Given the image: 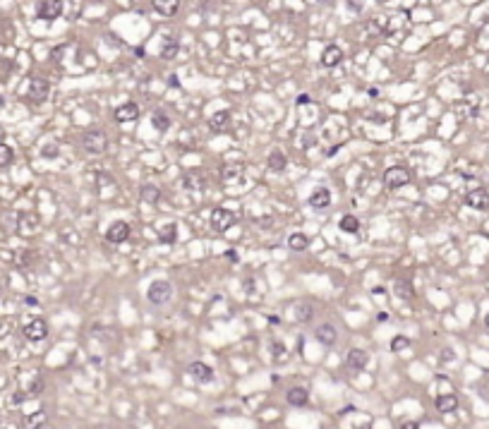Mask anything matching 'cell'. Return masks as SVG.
I'll list each match as a JSON object with an SVG mask.
<instances>
[{"label": "cell", "instance_id": "obj_1", "mask_svg": "<svg viewBox=\"0 0 489 429\" xmlns=\"http://www.w3.org/2000/svg\"><path fill=\"white\" fill-rule=\"evenodd\" d=\"M82 146L91 156L106 154V149H108V134L103 132L101 127H91V130H87V132L82 134Z\"/></svg>", "mask_w": 489, "mask_h": 429}, {"label": "cell", "instance_id": "obj_2", "mask_svg": "<svg viewBox=\"0 0 489 429\" xmlns=\"http://www.w3.org/2000/svg\"><path fill=\"white\" fill-rule=\"evenodd\" d=\"M146 300L151 302L153 307H163V305H168L171 300H173V286H171V281H153L151 286L146 288Z\"/></svg>", "mask_w": 489, "mask_h": 429}, {"label": "cell", "instance_id": "obj_3", "mask_svg": "<svg viewBox=\"0 0 489 429\" xmlns=\"http://www.w3.org/2000/svg\"><path fill=\"white\" fill-rule=\"evenodd\" d=\"M410 182V170L408 168H403V165H391V168H386V173H384V185L391 189H398V187H405Z\"/></svg>", "mask_w": 489, "mask_h": 429}, {"label": "cell", "instance_id": "obj_4", "mask_svg": "<svg viewBox=\"0 0 489 429\" xmlns=\"http://www.w3.org/2000/svg\"><path fill=\"white\" fill-rule=\"evenodd\" d=\"M235 223V213L230 209H223V206H216L211 211V228L216 233H226Z\"/></svg>", "mask_w": 489, "mask_h": 429}, {"label": "cell", "instance_id": "obj_5", "mask_svg": "<svg viewBox=\"0 0 489 429\" xmlns=\"http://www.w3.org/2000/svg\"><path fill=\"white\" fill-rule=\"evenodd\" d=\"M367 364H370V355H367L365 350H360V348L348 350V355H346V369H348V372L360 374V372H365Z\"/></svg>", "mask_w": 489, "mask_h": 429}, {"label": "cell", "instance_id": "obj_6", "mask_svg": "<svg viewBox=\"0 0 489 429\" xmlns=\"http://www.w3.org/2000/svg\"><path fill=\"white\" fill-rule=\"evenodd\" d=\"M63 15V3L60 0H44L36 5V17L44 20V22H53Z\"/></svg>", "mask_w": 489, "mask_h": 429}, {"label": "cell", "instance_id": "obj_7", "mask_svg": "<svg viewBox=\"0 0 489 429\" xmlns=\"http://www.w3.org/2000/svg\"><path fill=\"white\" fill-rule=\"evenodd\" d=\"M48 91H51V84H48L46 79H41V77L29 79V89H27L29 101H34V103H44V101L48 99Z\"/></svg>", "mask_w": 489, "mask_h": 429}, {"label": "cell", "instance_id": "obj_8", "mask_svg": "<svg viewBox=\"0 0 489 429\" xmlns=\"http://www.w3.org/2000/svg\"><path fill=\"white\" fill-rule=\"evenodd\" d=\"M465 206L475 211H487L489 209V189L484 187H477V189H470L465 194Z\"/></svg>", "mask_w": 489, "mask_h": 429}, {"label": "cell", "instance_id": "obj_9", "mask_svg": "<svg viewBox=\"0 0 489 429\" xmlns=\"http://www.w3.org/2000/svg\"><path fill=\"white\" fill-rule=\"evenodd\" d=\"M22 331H24V338H27V341L39 343L48 336V324H46L44 319H32L29 324H24Z\"/></svg>", "mask_w": 489, "mask_h": 429}, {"label": "cell", "instance_id": "obj_10", "mask_svg": "<svg viewBox=\"0 0 489 429\" xmlns=\"http://www.w3.org/2000/svg\"><path fill=\"white\" fill-rule=\"evenodd\" d=\"M127 238H130V226H127L125 221L110 223V228L106 231V240H108L110 245H122Z\"/></svg>", "mask_w": 489, "mask_h": 429}, {"label": "cell", "instance_id": "obj_11", "mask_svg": "<svg viewBox=\"0 0 489 429\" xmlns=\"http://www.w3.org/2000/svg\"><path fill=\"white\" fill-rule=\"evenodd\" d=\"M187 374L192 376L195 381H199V384H209V381H214V369H211L207 362H190Z\"/></svg>", "mask_w": 489, "mask_h": 429}, {"label": "cell", "instance_id": "obj_12", "mask_svg": "<svg viewBox=\"0 0 489 429\" xmlns=\"http://www.w3.org/2000/svg\"><path fill=\"white\" fill-rule=\"evenodd\" d=\"M314 338L321 343V345L331 348V345L338 341V329L334 326V324H319V326L314 329Z\"/></svg>", "mask_w": 489, "mask_h": 429}, {"label": "cell", "instance_id": "obj_13", "mask_svg": "<svg viewBox=\"0 0 489 429\" xmlns=\"http://www.w3.org/2000/svg\"><path fill=\"white\" fill-rule=\"evenodd\" d=\"M113 118L118 122H132L139 118V106L134 103V101H127V103H122L118 108L113 110Z\"/></svg>", "mask_w": 489, "mask_h": 429}, {"label": "cell", "instance_id": "obj_14", "mask_svg": "<svg viewBox=\"0 0 489 429\" xmlns=\"http://www.w3.org/2000/svg\"><path fill=\"white\" fill-rule=\"evenodd\" d=\"M309 206L312 209H329L331 206V189L329 187H316L309 194Z\"/></svg>", "mask_w": 489, "mask_h": 429}, {"label": "cell", "instance_id": "obj_15", "mask_svg": "<svg viewBox=\"0 0 489 429\" xmlns=\"http://www.w3.org/2000/svg\"><path fill=\"white\" fill-rule=\"evenodd\" d=\"M285 400H288V405H293V407H304L309 403V391L302 388V386H293L285 393Z\"/></svg>", "mask_w": 489, "mask_h": 429}, {"label": "cell", "instance_id": "obj_16", "mask_svg": "<svg viewBox=\"0 0 489 429\" xmlns=\"http://www.w3.org/2000/svg\"><path fill=\"white\" fill-rule=\"evenodd\" d=\"M341 60H343V51L338 46L331 44L321 51V65L324 67H336V65H341Z\"/></svg>", "mask_w": 489, "mask_h": 429}, {"label": "cell", "instance_id": "obj_17", "mask_svg": "<svg viewBox=\"0 0 489 429\" xmlns=\"http://www.w3.org/2000/svg\"><path fill=\"white\" fill-rule=\"evenodd\" d=\"M434 407L439 412H453L458 407V396L456 393H441L434 398Z\"/></svg>", "mask_w": 489, "mask_h": 429}, {"label": "cell", "instance_id": "obj_18", "mask_svg": "<svg viewBox=\"0 0 489 429\" xmlns=\"http://www.w3.org/2000/svg\"><path fill=\"white\" fill-rule=\"evenodd\" d=\"M393 293H396V297L398 300H403V302H410L415 295V290L413 286H410V281H405V278H398L396 283H393Z\"/></svg>", "mask_w": 489, "mask_h": 429}, {"label": "cell", "instance_id": "obj_19", "mask_svg": "<svg viewBox=\"0 0 489 429\" xmlns=\"http://www.w3.org/2000/svg\"><path fill=\"white\" fill-rule=\"evenodd\" d=\"M24 427L27 429H46L48 427V415H46V410H36V412H32V415H27Z\"/></svg>", "mask_w": 489, "mask_h": 429}, {"label": "cell", "instance_id": "obj_20", "mask_svg": "<svg viewBox=\"0 0 489 429\" xmlns=\"http://www.w3.org/2000/svg\"><path fill=\"white\" fill-rule=\"evenodd\" d=\"M151 5H153V10L158 12V15H163V17H173L175 12H178V8H180L178 0H153Z\"/></svg>", "mask_w": 489, "mask_h": 429}, {"label": "cell", "instance_id": "obj_21", "mask_svg": "<svg viewBox=\"0 0 489 429\" xmlns=\"http://www.w3.org/2000/svg\"><path fill=\"white\" fill-rule=\"evenodd\" d=\"M139 199L144 204H158V199H161V192L156 185H141L139 187Z\"/></svg>", "mask_w": 489, "mask_h": 429}, {"label": "cell", "instance_id": "obj_22", "mask_svg": "<svg viewBox=\"0 0 489 429\" xmlns=\"http://www.w3.org/2000/svg\"><path fill=\"white\" fill-rule=\"evenodd\" d=\"M209 125H211L216 132L226 130V127L230 125V113H228V110H218V113H214V115H211V120H209Z\"/></svg>", "mask_w": 489, "mask_h": 429}, {"label": "cell", "instance_id": "obj_23", "mask_svg": "<svg viewBox=\"0 0 489 429\" xmlns=\"http://www.w3.org/2000/svg\"><path fill=\"white\" fill-rule=\"evenodd\" d=\"M338 228H341V233H348V235H355V233L360 231V221L353 216V213H346L343 219H341V223H338Z\"/></svg>", "mask_w": 489, "mask_h": 429}, {"label": "cell", "instance_id": "obj_24", "mask_svg": "<svg viewBox=\"0 0 489 429\" xmlns=\"http://www.w3.org/2000/svg\"><path fill=\"white\" fill-rule=\"evenodd\" d=\"M307 245H309V238H307L304 233H293V235L288 238V247H290L293 252H302V250H307Z\"/></svg>", "mask_w": 489, "mask_h": 429}, {"label": "cell", "instance_id": "obj_25", "mask_svg": "<svg viewBox=\"0 0 489 429\" xmlns=\"http://www.w3.org/2000/svg\"><path fill=\"white\" fill-rule=\"evenodd\" d=\"M151 125L158 130V132H166V130L171 127V118H168V113H163V110H153V113H151Z\"/></svg>", "mask_w": 489, "mask_h": 429}, {"label": "cell", "instance_id": "obj_26", "mask_svg": "<svg viewBox=\"0 0 489 429\" xmlns=\"http://www.w3.org/2000/svg\"><path fill=\"white\" fill-rule=\"evenodd\" d=\"M175 238H178V226L175 223H168L158 231V242H163V245H173Z\"/></svg>", "mask_w": 489, "mask_h": 429}, {"label": "cell", "instance_id": "obj_27", "mask_svg": "<svg viewBox=\"0 0 489 429\" xmlns=\"http://www.w3.org/2000/svg\"><path fill=\"white\" fill-rule=\"evenodd\" d=\"M266 163H269V168H271L273 173H281L283 168L288 165V158L283 156V151H271V154H269V161H266Z\"/></svg>", "mask_w": 489, "mask_h": 429}, {"label": "cell", "instance_id": "obj_28", "mask_svg": "<svg viewBox=\"0 0 489 429\" xmlns=\"http://www.w3.org/2000/svg\"><path fill=\"white\" fill-rule=\"evenodd\" d=\"M312 317H314V307L312 305H297V309H295V319L300 321V324H309L312 321Z\"/></svg>", "mask_w": 489, "mask_h": 429}, {"label": "cell", "instance_id": "obj_29", "mask_svg": "<svg viewBox=\"0 0 489 429\" xmlns=\"http://www.w3.org/2000/svg\"><path fill=\"white\" fill-rule=\"evenodd\" d=\"M15 161V151H12L10 144H0V168L10 165Z\"/></svg>", "mask_w": 489, "mask_h": 429}, {"label": "cell", "instance_id": "obj_30", "mask_svg": "<svg viewBox=\"0 0 489 429\" xmlns=\"http://www.w3.org/2000/svg\"><path fill=\"white\" fill-rule=\"evenodd\" d=\"M389 348H391V352H401V350H405V348H410V338H408V336H403V333H401V336H393Z\"/></svg>", "mask_w": 489, "mask_h": 429}, {"label": "cell", "instance_id": "obj_31", "mask_svg": "<svg viewBox=\"0 0 489 429\" xmlns=\"http://www.w3.org/2000/svg\"><path fill=\"white\" fill-rule=\"evenodd\" d=\"M178 51H180V46H178V41H171V44H163V48H161V60H173L175 55H178Z\"/></svg>", "mask_w": 489, "mask_h": 429}, {"label": "cell", "instance_id": "obj_32", "mask_svg": "<svg viewBox=\"0 0 489 429\" xmlns=\"http://www.w3.org/2000/svg\"><path fill=\"white\" fill-rule=\"evenodd\" d=\"M183 182H185V185H183V187H190V189H199V187H202V185H204V177H202V175H195V173H190V175H187L185 180H183Z\"/></svg>", "mask_w": 489, "mask_h": 429}, {"label": "cell", "instance_id": "obj_33", "mask_svg": "<svg viewBox=\"0 0 489 429\" xmlns=\"http://www.w3.org/2000/svg\"><path fill=\"white\" fill-rule=\"evenodd\" d=\"M271 352H273V360H276V362L285 360V355H288L285 345H283V343H278V341H273V343H271Z\"/></svg>", "mask_w": 489, "mask_h": 429}, {"label": "cell", "instance_id": "obj_34", "mask_svg": "<svg viewBox=\"0 0 489 429\" xmlns=\"http://www.w3.org/2000/svg\"><path fill=\"white\" fill-rule=\"evenodd\" d=\"M58 154H60V149H58L55 144H46L44 149H41V156H44V158H55Z\"/></svg>", "mask_w": 489, "mask_h": 429}, {"label": "cell", "instance_id": "obj_35", "mask_svg": "<svg viewBox=\"0 0 489 429\" xmlns=\"http://www.w3.org/2000/svg\"><path fill=\"white\" fill-rule=\"evenodd\" d=\"M240 173L238 165H228V168H223V180H230V177H235Z\"/></svg>", "mask_w": 489, "mask_h": 429}, {"label": "cell", "instance_id": "obj_36", "mask_svg": "<svg viewBox=\"0 0 489 429\" xmlns=\"http://www.w3.org/2000/svg\"><path fill=\"white\" fill-rule=\"evenodd\" d=\"M453 357H456L453 348H444V350H441V360H444V362H453Z\"/></svg>", "mask_w": 489, "mask_h": 429}, {"label": "cell", "instance_id": "obj_37", "mask_svg": "<svg viewBox=\"0 0 489 429\" xmlns=\"http://www.w3.org/2000/svg\"><path fill=\"white\" fill-rule=\"evenodd\" d=\"M309 101H312V99H309V94H300V96L295 99V103H297V106H307Z\"/></svg>", "mask_w": 489, "mask_h": 429}, {"label": "cell", "instance_id": "obj_38", "mask_svg": "<svg viewBox=\"0 0 489 429\" xmlns=\"http://www.w3.org/2000/svg\"><path fill=\"white\" fill-rule=\"evenodd\" d=\"M401 429H420V424H417L415 419H405V422L401 424Z\"/></svg>", "mask_w": 489, "mask_h": 429}, {"label": "cell", "instance_id": "obj_39", "mask_svg": "<svg viewBox=\"0 0 489 429\" xmlns=\"http://www.w3.org/2000/svg\"><path fill=\"white\" fill-rule=\"evenodd\" d=\"M24 302H27L29 307H36V305H39V300H36L34 295H27V297H24Z\"/></svg>", "mask_w": 489, "mask_h": 429}, {"label": "cell", "instance_id": "obj_40", "mask_svg": "<svg viewBox=\"0 0 489 429\" xmlns=\"http://www.w3.org/2000/svg\"><path fill=\"white\" fill-rule=\"evenodd\" d=\"M223 257H226V259H230V262H233V264H235V262H238V252H233V250H228V252L223 254Z\"/></svg>", "mask_w": 489, "mask_h": 429}, {"label": "cell", "instance_id": "obj_41", "mask_svg": "<svg viewBox=\"0 0 489 429\" xmlns=\"http://www.w3.org/2000/svg\"><path fill=\"white\" fill-rule=\"evenodd\" d=\"M44 388V384H41V379H36V384H32V393H39Z\"/></svg>", "mask_w": 489, "mask_h": 429}, {"label": "cell", "instance_id": "obj_42", "mask_svg": "<svg viewBox=\"0 0 489 429\" xmlns=\"http://www.w3.org/2000/svg\"><path fill=\"white\" fill-rule=\"evenodd\" d=\"M377 321H379V324L389 321V312H379V314H377Z\"/></svg>", "mask_w": 489, "mask_h": 429}, {"label": "cell", "instance_id": "obj_43", "mask_svg": "<svg viewBox=\"0 0 489 429\" xmlns=\"http://www.w3.org/2000/svg\"><path fill=\"white\" fill-rule=\"evenodd\" d=\"M384 293H386V290H384V288H381V286L372 288V295H384Z\"/></svg>", "mask_w": 489, "mask_h": 429}, {"label": "cell", "instance_id": "obj_44", "mask_svg": "<svg viewBox=\"0 0 489 429\" xmlns=\"http://www.w3.org/2000/svg\"><path fill=\"white\" fill-rule=\"evenodd\" d=\"M168 82H171V87H180V79L175 77V75H171V79H168Z\"/></svg>", "mask_w": 489, "mask_h": 429}, {"label": "cell", "instance_id": "obj_45", "mask_svg": "<svg viewBox=\"0 0 489 429\" xmlns=\"http://www.w3.org/2000/svg\"><path fill=\"white\" fill-rule=\"evenodd\" d=\"M134 55H137V58H144V48H141V46H137V48H134Z\"/></svg>", "mask_w": 489, "mask_h": 429}, {"label": "cell", "instance_id": "obj_46", "mask_svg": "<svg viewBox=\"0 0 489 429\" xmlns=\"http://www.w3.org/2000/svg\"><path fill=\"white\" fill-rule=\"evenodd\" d=\"M269 321H271V324H281V319H278L276 314H271V317H269Z\"/></svg>", "mask_w": 489, "mask_h": 429}, {"label": "cell", "instance_id": "obj_47", "mask_svg": "<svg viewBox=\"0 0 489 429\" xmlns=\"http://www.w3.org/2000/svg\"><path fill=\"white\" fill-rule=\"evenodd\" d=\"M355 429H372V424H370V422H365V424H358Z\"/></svg>", "mask_w": 489, "mask_h": 429}, {"label": "cell", "instance_id": "obj_48", "mask_svg": "<svg viewBox=\"0 0 489 429\" xmlns=\"http://www.w3.org/2000/svg\"><path fill=\"white\" fill-rule=\"evenodd\" d=\"M484 324H487V329H489V314H487V317H484Z\"/></svg>", "mask_w": 489, "mask_h": 429}]
</instances>
